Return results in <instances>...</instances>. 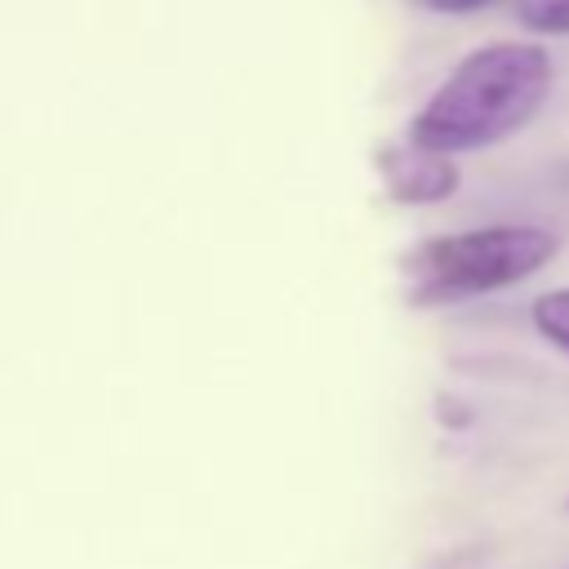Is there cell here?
Returning <instances> with one entry per match:
<instances>
[{
	"instance_id": "cell-1",
	"label": "cell",
	"mask_w": 569,
	"mask_h": 569,
	"mask_svg": "<svg viewBox=\"0 0 569 569\" xmlns=\"http://www.w3.org/2000/svg\"><path fill=\"white\" fill-rule=\"evenodd\" d=\"M551 53L538 40H489L471 49L418 107L409 138L462 156L516 138L551 98Z\"/></svg>"
},
{
	"instance_id": "cell-2",
	"label": "cell",
	"mask_w": 569,
	"mask_h": 569,
	"mask_svg": "<svg viewBox=\"0 0 569 569\" xmlns=\"http://www.w3.org/2000/svg\"><path fill=\"white\" fill-rule=\"evenodd\" d=\"M560 253V236L538 222H493L471 231H449L413 244L405 253V280L409 298L431 302H462L480 293H502Z\"/></svg>"
},
{
	"instance_id": "cell-3",
	"label": "cell",
	"mask_w": 569,
	"mask_h": 569,
	"mask_svg": "<svg viewBox=\"0 0 569 569\" xmlns=\"http://www.w3.org/2000/svg\"><path fill=\"white\" fill-rule=\"evenodd\" d=\"M378 169H382V182H387L391 200H400V204H440L462 182L453 156L431 151V147L413 142V138H405L396 147H382L378 151Z\"/></svg>"
},
{
	"instance_id": "cell-4",
	"label": "cell",
	"mask_w": 569,
	"mask_h": 569,
	"mask_svg": "<svg viewBox=\"0 0 569 569\" xmlns=\"http://www.w3.org/2000/svg\"><path fill=\"white\" fill-rule=\"evenodd\" d=\"M529 325L542 342H551L556 351L569 356V284L560 289H547L529 302Z\"/></svg>"
},
{
	"instance_id": "cell-5",
	"label": "cell",
	"mask_w": 569,
	"mask_h": 569,
	"mask_svg": "<svg viewBox=\"0 0 569 569\" xmlns=\"http://www.w3.org/2000/svg\"><path fill=\"white\" fill-rule=\"evenodd\" d=\"M516 18L533 36H569V0H520Z\"/></svg>"
},
{
	"instance_id": "cell-6",
	"label": "cell",
	"mask_w": 569,
	"mask_h": 569,
	"mask_svg": "<svg viewBox=\"0 0 569 569\" xmlns=\"http://www.w3.org/2000/svg\"><path fill=\"white\" fill-rule=\"evenodd\" d=\"M418 4L431 13H476V9H489L493 0H418Z\"/></svg>"
}]
</instances>
